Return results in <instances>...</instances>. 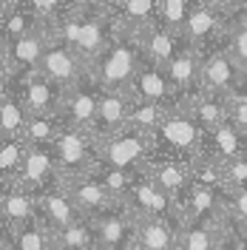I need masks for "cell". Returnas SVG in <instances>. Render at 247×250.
<instances>
[{
	"mask_svg": "<svg viewBox=\"0 0 247 250\" xmlns=\"http://www.w3.org/2000/svg\"><path fill=\"white\" fill-rule=\"evenodd\" d=\"M145 60V43H142V31L125 29L120 26L108 48L91 62V77L105 88V91H128L134 74Z\"/></svg>",
	"mask_w": 247,
	"mask_h": 250,
	"instance_id": "cell-1",
	"label": "cell"
},
{
	"mask_svg": "<svg viewBox=\"0 0 247 250\" xmlns=\"http://www.w3.org/2000/svg\"><path fill=\"white\" fill-rule=\"evenodd\" d=\"M182 105H173L165 114V120L159 123L151 134V156H165V159H182L199 151L202 145V125L190 111H179ZM185 162V159H182Z\"/></svg>",
	"mask_w": 247,
	"mask_h": 250,
	"instance_id": "cell-2",
	"label": "cell"
},
{
	"mask_svg": "<svg viewBox=\"0 0 247 250\" xmlns=\"http://www.w3.org/2000/svg\"><path fill=\"white\" fill-rule=\"evenodd\" d=\"M51 148H54V159L60 168V179H68V176L91 171L94 154H97V137L85 128L62 125V131L54 137Z\"/></svg>",
	"mask_w": 247,
	"mask_h": 250,
	"instance_id": "cell-3",
	"label": "cell"
},
{
	"mask_svg": "<svg viewBox=\"0 0 247 250\" xmlns=\"http://www.w3.org/2000/svg\"><path fill=\"white\" fill-rule=\"evenodd\" d=\"M37 71H43L54 85H60L62 91H68V88H74L80 80L88 74V65H85V60L77 54V48L71 46V43H65L60 37V31L51 26L46 54H43Z\"/></svg>",
	"mask_w": 247,
	"mask_h": 250,
	"instance_id": "cell-4",
	"label": "cell"
},
{
	"mask_svg": "<svg viewBox=\"0 0 247 250\" xmlns=\"http://www.w3.org/2000/svg\"><path fill=\"white\" fill-rule=\"evenodd\" d=\"M151 156V134L137 128H123L105 140H97V165L131 168Z\"/></svg>",
	"mask_w": 247,
	"mask_h": 250,
	"instance_id": "cell-5",
	"label": "cell"
},
{
	"mask_svg": "<svg viewBox=\"0 0 247 250\" xmlns=\"http://www.w3.org/2000/svg\"><path fill=\"white\" fill-rule=\"evenodd\" d=\"M100 97H103V85L88 71L74 88H68V91L62 94L60 117L65 120V125L91 131L94 123H97V111H100Z\"/></svg>",
	"mask_w": 247,
	"mask_h": 250,
	"instance_id": "cell-6",
	"label": "cell"
},
{
	"mask_svg": "<svg viewBox=\"0 0 247 250\" xmlns=\"http://www.w3.org/2000/svg\"><path fill=\"white\" fill-rule=\"evenodd\" d=\"M239 80H242V68H239V62L227 54V48L202 57L199 91L216 94V97H230V94H236V88H239Z\"/></svg>",
	"mask_w": 247,
	"mask_h": 250,
	"instance_id": "cell-7",
	"label": "cell"
},
{
	"mask_svg": "<svg viewBox=\"0 0 247 250\" xmlns=\"http://www.w3.org/2000/svg\"><path fill=\"white\" fill-rule=\"evenodd\" d=\"M128 94L134 97V103H162V105H168L176 88L168 77V68L162 62H154L145 57L139 71L131 80V85H128Z\"/></svg>",
	"mask_w": 247,
	"mask_h": 250,
	"instance_id": "cell-8",
	"label": "cell"
},
{
	"mask_svg": "<svg viewBox=\"0 0 247 250\" xmlns=\"http://www.w3.org/2000/svg\"><path fill=\"white\" fill-rule=\"evenodd\" d=\"M51 176H60L57 159H54V148L51 145H40V142H29L15 185L34 190V188H46L51 182Z\"/></svg>",
	"mask_w": 247,
	"mask_h": 250,
	"instance_id": "cell-9",
	"label": "cell"
},
{
	"mask_svg": "<svg viewBox=\"0 0 247 250\" xmlns=\"http://www.w3.org/2000/svg\"><path fill=\"white\" fill-rule=\"evenodd\" d=\"M60 185L68 190V196L74 199V205H77L85 216H94V213H100V210L114 208V193H111L97 176H91V171L68 176V179H60Z\"/></svg>",
	"mask_w": 247,
	"mask_h": 250,
	"instance_id": "cell-10",
	"label": "cell"
},
{
	"mask_svg": "<svg viewBox=\"0 0 247 250\" xmlns=\"http://www.w3.org/2000/svg\"><path fill=\"white\" fill-rule=\"evenodd\" d=\"M20 100L29 114H60V103H62V88L54 85L43 71H29L23 74L20 83Z\"/></svg>",
	"mask_w": 247,
	"mask_h": 250,
	"instance_id": "cell-11",
	"label": "cell"
},
{
	"mask_svg": "<svg viewBox=\"0 0 247 250\" xmlns=\"http://www.w3.org/2000/svg\"><path fill=\"white\" fill-rule=\"evenodd\" d=\"M134 105V97L128 91H105L100 97V111H97V123H94L91 134L97 140H105L111 134H120L128 128V114Z\"/></svg>",
	"mask_w": 247,
	"mask_h": 250,
	"instance_id": "cell-12",
	"label": "cell"
},
{
	"mask_svg": "<svg viewBox=\"0 0 247 250\" xmlns=\"http://www.w3.org/2000/svg\"><path fill=\"white\" fill-rule=\"evenodd\" d=\"M37 213H40V219L54 233L62 230V228H68V225H74V222H80V219H85V213L74 205V199L68 196V190L62 185L57 190H43L37 196Z\"/></svg>",
	"mask_w": 247,
	"mask_h": 250,
	"instance_id": "cell-13",
	"label": "cell"
},
{
	"mask_svg": "<svg viewBox=\"0 0 247 250\" xmlns=\"http://www.w3.org/2000/svg\"><path fill=\"white\" fill-rule=\"evenodd\" d=\"M114 40V37H111ZM108 34H105V15L103 9L94 12V6L82 3V31H80V40H77V54L85 60V65L91 68V62L108 48Z\"/></svg>",
	"mask_w": 247,
	"mask_h": 250,
	"instance_id": "cell-14",
	"label": "cell"
},
{
	"mask_svg": "<svg viewBox=\"0 0 247 250\" xmlns=\"http://www.w3.org/2000/svg\"><path fill=\"white\" fill-rule=\"evenodd\" d=\"M0 216L6 228H23L37 219V196L23 185H3L0 196Z\"/></svg>",
	"mask_w": 247,
	"mask_h": 250,
	"instance_id": "cell-15",
	"label": "cell"
},
{
	"mask_svg": "<svg viewBox=\"0 0 247 250\" xmlns=\"http://www.w3.org/2000/svg\"><path fill=\"white\" fill-rule=\"evenodd\" d=\"M168 68V77L173 83V88L179 97H185L190 88L199 85V71H202V57H199V48L190 46L187 40H182L179 51L170 57V62L165 65Z\"/></svg>",
	"mask_w": 247,
	"mask_h": 250,
	"instance_id": "cell-16",
	"label": "cell"
},
{
	"mask_svg": "<svg viewBox=\"0 0 247 250\" xmlns=\"http://www.w3.org/2000/svg\"><path fill=\"white\" fill-rule=\"evenodd\" d=\"M137 248L179 250V228H173L168 216H137Z\"/></svg>",
	"mask_w": 247,
	"mask_h": 250,
	"instance_id": "cell-17",
	"label": "cell"
},
{
	"mask_svg": "<svg viewBox=\"0 0 247 250\" xmlns=\"http://www.w3.org/2000/svg\"><path fill=\"white\" fill-rule=\"evenodd\" d=\"M242 137H245V134H242L230 120H225L222 125L210 128V131H202L205 156H210V159H216V162H227V159L242 156Z\"/></svg>",
	"mask_w": 247,
	"mask_h": 250,
	"instance_id": "cell-18",
	"label": "cell"
},
{
	"mask_svg": "<svg viewBox=\"0 0 247 250\" xmlns=\"http://www.w3.org/2000/svg\"><path fill=\"white\" fill-rule=\"evenodd\" d=\"M225 230L216 219H187L179 228V250H216Z\"/></svg>",
	"mask_w": 247,
	"mask_h": 250,
	"instance_id": "cell-19",
	"label": "cell"
},
{
	"mask_svg": "<svg viewBox=\"0 0 247 250\" xmlns=\"http://www.w3.org/2000/svg\"><path fill=\"white\" fill-rule=\"evenodd\" d=\"M179 40H182V34L170 31L168 26H162V23H154V26H148V29L142 31L145 57H148V60H154V62L168 65L170 57L179 51Z\"/></svg>",
	"mask_w": 247,
	"mask_h": 250,
	"instance_id": "cell-20",
	"label": "cell"
},
{
	"mask_svg": "<svg viewBox=\"0 0 247 250\" xmlns=\"http://www.w3.org/2000/svg\"><path fill=\"white\" fill-rule=\"evenodd\" d=\"M148 176H154V182L162 190H168L170 196L179 202L182 196V190L187 188V179H190V171L185 168V162L182 159H162V162H151L148 168H145Z\"/></svg>",
	"mask_w": 247,
	"mask_h": 250,
	"instance_id": "cell-21",
	"label": "cell"
},
{
	"mask_svg": "<svg viewBox=\"0 0 247 250\" xmlns=\"http://www.w3.org/2000/svg\"><path fill=\"white\" fill-rule=\"evenodd\" d=\"M219 29V12L213 6H193L187 15L185 26H182V40H187L190 46H205Z\"/></svg>",
	"mask_w": 247,
	"mask_h": 250,
	"instance_id": "cell-22",
	"label": "cell"
},
{
	"mask_svg": "<svg viewBox=\"0 0 247 250\" xmlns=\"http://www.w3.org/2000/svg\"><path fill=\"white\" fill-rule=\"evenodd\" d=\"M117 9L123 15L120 26H125V29L145 31L159 20V0H120Z\"/></svg>",
	"mask_w": 247,
	"mask_h": 250,
	"instance_id": "cell-23",
	"label": "cell"
},
{
	"mask_svg": "<svg viewBox=\"0 0 247 250\" xmlns=\"http://www.w3.org/2000/svg\"><path fill=\"white\" fill-rule=\"evenodd\" d=\"M26 120H29V111L23 105V100L3 91V100H0V131H3V137H23Z\"/></svg>",
	"mask_w": 247,
	"mask_h": 250,
	"instance_id": "cell-24",
	"label": "cell"
},
{
	"mask_svg": "<svg viewBox=\"0 0 247 250\" xmlns=\"http://www.w3.org/2000/svg\"><path fill=\"white\" fill-rule=\"evenodd\" d=\"M26 148H29V140L26 137H3V142H0V171H3V182L9 179V185H15L20 162L26 156Z\"/></svg>",
	"mask_w": 247,
	"mask_h": 250,
	"instance_id": "cell-25",
	"label": "cell"
},
{
	"mask_svg": "<svg viewBox=\"0 0 247 250\" xmlns=\"http://www.w3.org/2000/svg\"><path fill=\"white\" fill-rule=\"evenodd\" d=\"M60 131H62L60 114H29V120H26V134H23V137L29 142L51 145Z\"/></svg>",
	"mask_w": 247,
	"mask_h": 250,
	"instance_id": "cell-26",
	"label": "cell"
},
{
	"mask_svg": "<svg viewBox=\"0 0 247 250\" xmlns=\"http://www.w3.org/2000/svg\"><path fill=\"white\" fill-rule=\"evenodd\" d=\"M168 111L170 108H165L162 103H134L131 105V114H128V128L154 134L156 128H159V123L165 120Z\"/></svg>",
	"mask_w": 247,
	"mask_h": 250,
	"instance_id": "cell-27",
	"label": "cell"
},
{
	"mask_svg": "<svg viewBox=\"0 0 247 250\" xmlns=\"http://www.w3.org/2000/svg\"><path fill=\"white\" fill-rule=\"evenodd\" d=\"M94 242H97V236H94V228L88 222V216L54 233V245H62V248H71V250H88Z\"/></svg>",
	"mask_w": 247,
	"mask_h": 250,
	"instance_id": "cell-28",
	"label": "cell"
},
{
	"mask_svg": "<svg viewBox=\"0 0 247 250\" xmlns=\"http://www.w3.org/2000/svg\"><path fill=\"white\" fill-rule=\"evenodd\" d=\"M187 15H190V3L187 0H159V20L156 23H162L170 31L182 34V26H185Z\"/></svg>",
	"mask_w": 247,
	"mask_h": 250,
	"instance_id": "cell-29",
	"label": "cell"
},
{
	"mask_svg": "<svg viewBox=\"0 0 247 250\" xmlns=\"http://www.w3.org/2000/svg\"><path fill=\"white\" fill-rule=\"evenodd\" d=\"M97 179L108 188L114 196H125V193L131 190V185H134L128 168H111V165H103V171L97 173Z\"/></svg>",
	"mask_w": 247,
	"mask_h": 250,
	"instance_id": "cell-30",
	"label": "cell"
},
{
	"mask_svg": "<svg viewBox=\"0 0 247 250\" xmlns=\"http://www.w3.org/2000/svg\"><path fill=\"white\" fill-rule=\"evenodd\" d=\"M227 54L239 62V68H247V23H239L227 37Z\"/></svg>",
	"mask_w": 247,
	"mask_h": 250,
	"instance_id": "cell-31",
	"label": "cell"
},
{
	"mask_svg": "<svg viewBox=\"0 0 247 250\" xmlns=\"http://www.w3.org/2000/svg\"><path fill=\"white\" fill-rule=\"evenodd\" d=\"M222 176H225V185L227 188H242L247 185V156H236L222 162Z\"/></svg>",
	"mask_w": 247,
	"mask_h": 250,
	"instance_id": "cell-32",
	"label": "cell"
},
{
	"mask_svg": "<svg viewBox=\"0 0 247 250\" xmlns=\"http://www.w3.org/2000/svg\"><path fill=\"white\" fill-rule=\"evenodd\" d=\"M225 208H227L233 216L242 222V225H247V185H242V188H227Z\"/></svg>",
	"mask_w": 247,
	"mask_h": 250,
	"instance_id": "cell-33",
	"label": "cell"
},
{
	"mask_svg": "<svg viewBox=\"0 0 247 250\" xmlns=\"http://www.w3.org/2000/svg\"><path fill=\"white\" fill-rule=\"evenodd\" d=\"M227 120L247 137V97H239V94L227 97Z\"/></svg>",
	"mask_w": 247,
	"mask_h": 250,
	"instance_id": "cell-34",
	"label": "cell"
},
{
	"mask_svg": "<svg viewBox=\"0 0 247 250\" xmlns=\"http://www.w3.org/2000/svg\"><path fill=\"white\" fill-rule=\"evenodd\" d=\"M23 3H26L29 9H34L37 15L43 17V20H46V17H51L62 6V0H23Z\"/></svg>",
	"mask_w": 247,
	"mask_h": 250,
	"instance_id": "cell-35",
	"label": "cell"
},
{
	"mask_svg": "<svg viewBox=\"0 0 247 250\" xmlns=\"http://www.w3.org/2000/svg\"><path fill=\"white\" fill-rule=\"evenodd\" d=\"M82 3H88V6H94V9H114L120 0H82Z\"/></svg>",
	"mask_w": 247,
	"mask_h": 250,
	"instance_id": "cell-36",
	"label": "cell"
},
{
	"mask_svg": "<svg viewBox=\"0 0 247 250\" xmlns=\"http://www.w3.org/2000/svg\"><path fill=\"white\" fill-rule=\"evenodd\" d=\"M239 97H247V68H242V80H239V88H236ZM233 97V94H230Z\"/></svg>",
	"mask_w": 247,
	"mask_h": 250,
	"instance_id": "cell-37",
	"label": "cell"
},
{
	"mask_svg": "<svg viewBox=\"0 0 247 250\" xmlns=\"http://www.w3.org/2000/svg\"><path fill=\"white\" fill-rule=\"evenodd\" d=\"M88 250H123V248H117V245H108V242H100V239H97Z\"/></svg>",
	"mask_w": 247,
	"mask_h": 250,
	"instance_id": "cell-38",
	"label": "cell"
},
{
	"mask_svg": "<svg viewBox=\"0 0 247 250\" xmlns=\"http://www.w3.org/2000/svg\"><path fill=\"white\" fill-rule=\"evenodd\" d=\"M199 6H213V9H219V6H225L227 0H196Z\"/></svg>",
	"mask_w": 247,
	"mask_h": 250,
	"instance_id": "cell-39",
	"label": "cell"
},
{
	"mask_svg": "<svg viewBox=\"0 0 247 250\" xmlns=\"http://www.w3.org/2000/svg\"><path fill=\"white\" fill-rule=\"evenodd\" d=\"M236 3H239V6H242V9L247 12V0H236Z\"/></svg>",
	"mask_w": 247,
	"mask_h": 250,
	"instance_id": "cell-40",
	"label": "cell"
},
{
	"mask_svg": "<svg viewBox=\"0 0 247 250\" xmlns=\"http://www.w3.org/2000/svg\"><path fill=\"white\" fill-rule=\"evenodd\" d=\"M51 250H71V248H62V245H54Z\"/></svg>",
	"mask_w": 247,
	"mask_h": 250,
	"instance_id": "cell-41",
	"label": "cell"
},
{
	"mask_svg": "<svg viewBox=\"0 0 247 250\" xmlns=\"http://www.w3.org/2000/svg\"><path fill=\"white\" fill-rule=\"evenodd\" d=\"M216 250H225V248H222V245H219V248H216Z\"/></svg>",
	"mask_w": 247,
	"mask_h": 250,
	"instance_id": "cell-42",
	"label": "cell"
},
{
	"mask_svg": "<svg viewBox=\"0 0 247 250\" xmlns=\"http://www.w3.org/2000/svg\"><path fill=\"white\" fill-rule=\"evenodd\" d=\"M245 230H247V225H245Z\"/></svg>",
	"mask_w": 247,
	"mask_h": 250,
	"instance_id": "cell-43",
	"label": "cell"
}]
</instances>
